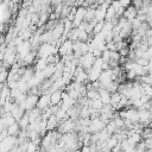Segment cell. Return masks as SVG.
<instances>
[{"instance_id": "5", "label": "cell", "mask_w": 152, "mask_h": 152, "mask_svg": "<svg viewBox=\"0 0 152 152\" xmlns=\"http://www.w3.org/2000/svg\"><path fill=\"white\" fill-rule=\"evenodd\" d=\"M106 13H107V10H104L101 6H99L96 8V11H95V19H96V21L106 20Z\"/></svg>"}, {"instance_id": "2", "label": "cell", "mask_w": 152, "mask_h": 152, "mask_svg": "<svg viewBox=\"0 0 152 152\" xmlns=\"http://www.w3.org/2000/svg\"><path fill=\"white\" fill-rule=\"evenodd\" d=\"M50 106H51L50 95H49V94H48V95H46V94H44V95H40V96H39V100H38V102H37V107L44 112V110H45V109H48Z\"/></svg>"}, {"instance_id": "6", "label": "cell", "mask_w": 152, "mask_h": 152, "mask_svg": "<svg viewBox=\"0 0 152 152\" xmlns=\"http://www.w3.org/2000/svg\"><path fill=\"white\" fill-rule=\"evenodd\" d=\"M7 132H8V135H17L18 133H20V125L17 122L13 124L7 128Z\"/></svg>"}, {"instance_id": "1", "label": "cell", "mask_w": 152, "mask_h": 152, "mask_svg": "<svg viewBox=\"0 0 152 152\" xmlns=\"http://www.w3.org/2000/svg\"><path fill=\"white\" fill-rule=\"evenodd\" d=\"M72 46H74L72 40H70V39L64 40V42L61 44L59 49H58L59 55H62V56H68V55H69L71 51H74V50H72Z\"/></svg>"}, {"instance_id": "7", "label": "cell", "mask_w": 152, "mask_h": 152, "mask_svg": "<svg viewBox=\"0 0 152 152\" xmlns=\"http://www.w3.org/2000/svg\"><path fill=\"white\" fill-rule=\"evenodd\" d=\"M132 5L137 8V10H140L144 7V0H132Z\"/></svg>"}, {"instance_id": "8", "label": "cell", "mask_w": 152, "mask_h": 152, "mask_svg": "<svg viewBox=\"0 0 152 152\" xmlns=\"http://www.w3.org/2000/svg\"><path fill=\"white\" fill-rule=\"evenodd\" d=\"M119 2H120V6L124 8H127L128 6L132 5V0H119Z\"/></svg>"}, {"instance_id": "3", "label": "cell", "mask_w": 152, "mask_h": 152, "mask_svg": "<svg viewBox=\"0 0 152 152\" xmlns=\"http://www.w3.org/2000/svg\"><path fill=\"white\" fill-rule=\"evenodd\" d=\"M124 17H125L128 21H132L134 18L138 17V10H137L133 5H131V6H128V7L125 10V12H124Z\"/></svg>"}, {"instance_id": "4", "label": "cell", "mask_w": 152, "mask_h": 152, "mask_svg": "<svg viewBox=\"0 0 152 152\" xmlns=\"http://www.w3.org/2000/svg\"><path fill=\"white\" fill-rule=\"evenodd\" d=\"M62 90H56V91H52L50 94V100H51V106H57L59 103H62Z\"/></svg>"}]
</instances>
